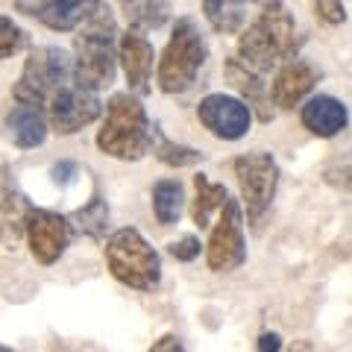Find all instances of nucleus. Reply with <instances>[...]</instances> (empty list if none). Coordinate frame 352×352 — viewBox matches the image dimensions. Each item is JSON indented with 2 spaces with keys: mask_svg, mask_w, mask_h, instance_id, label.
Returning <instances> with one entry per match:
<instances>
[{
  "mask_svg": "<svg viewBox=\"0 0 352 352\" xmlns=\"http://www.w3.org/2000/svg\"><path fill=\"white\" fill-rule=\"evenodd\" d=\"M12 94L18 103L38 109L47 126L62 135L80 132L103 112L100 94L82 85L74 56L62 47L32 50Z\"/></svg>",
  "mask_w": 352,
  "mask_h": 352,
  "instance_id": "1",
  "label": "nucleus"
},
{
  "mask_svg": "<svg viewBox=\"0 0 352 352\" xmlns=\"http://www.w3.org/2000/svg\"><path fill=\"white\" fill-rule=\"evenodd\" d=\"M294 50H296V24L282 3L256 12V18L250 21L238 38V62H244L250 71L261 76L270 68H279V65L294 59Z\"/></svg>",
  "mask_w": 352,
  "mask_h": 352,
  "instance_id": "2",
  "label": "nucleus"
},
{
  "mask_svg": "<svg viewBox=\"0 0 352 352\" xmlns=\"http://www.w3.org/2000/svg\"><path fill=\"white\" fill-rule=\"evenodd\" d=\"M153 138H156V129L147 118V109L132 94H115L106 106L103 129L97 132V147L106 156L135 162L150 153Z\"/></svg>",
  "mask_w": 352,
  "mask_h": 352,
  "instance_id": "3",
  "label": "nucleus"
},
{
  "mask_svg": "<svg viewBox=\"0 0 352 352\" xmlns=\"http://www.w3.org/2000/svg\"><path fill=\"white\" fill-rule=\"evenodd\" d=\"M115 18L112 9L106 3L80 27V36L74 41V68L80 74V80L85 88L100 91L115 82V68H118V56H115Z\"/></svg>",
  "mask_w": 352,
  "mask_h": 352,
  "instance_id": "4",
  "label": "nucleus"
},
{
  "mask_svg": "<svg viewBox=\"0 0 352 352\" xmlns=\"http://www.w3.org/2000/svg\"><path fill=\"white\" fill-rule=\"evenodd\" d=\"M106 264L112 276L135 291H153L162 282V258L147 244V238L132 226H124L106 241Z\"/></svg>",
  "mask_w": 352,
  "mask_h": 352,
  "instance_id": "5",
  "label": "nucleus"
},
{
  "mask_svg": "<svg viewBox=\"0 0 352 352\" xmlns=\"http://www.w3.org/2000/svg\"><path fill=\"white\" fill-rule=\"evenodd\" d=\"M206 38L194 18H179L173 27V36L168 41V47L162 50L159 59V88L164 94H182L197 82L200 68L206 62Z\"/></svg>",
  "mask_w": 352,
  "mask_h": 352,
  "instance_id": "6",
  "label": "nucleus"
},
{
  "mask_svg": "<svg viewBox=\"0 0 352 352\" xmlns=\"http://www.w3.org/2000/svg\"><path fill=\"white\" fill-rule=\"evenodd\" d=\"M235 179L241 185V200L247 208V220L252 226H261V217L276 197L279 188V168L270 153H247L235 159Z\"/></svg>",
  "mask_w": 352,
  "mask_h": 352,
  "instance_id": "7",
  "label": "nucleus"
},
{
  "mask_svg": "<svg viewBox=\"0 0 352 352\" xmlns=\"http://www.w3.org/2000/svg\"><path fill=\"white\" fill-rule=\"evenodd\" d=\"M206 261L208 270L214 273H232L247 261L244 212H241V203L232 200V197H226V203L217 212V223L206 244Z\"/></svg>",
  "mask_w": 352,
  "mask_h": 352,
  "instance_id": "8",
  "label": "nucleus"
},
{
  "mask_svg": "<svg viewBox=\"0 0 352 352\" xmlns=\"http://www.w3.org/2000/svg\"><path fill=\"white\" fill-rule=\"evenodd\" d=\"M24 235L32 258L38 264H56L71 244V220L47 208H30Z\"/></svg>",
  "mask_w": 352,
  "mask_h": 352,
  "instance_id": "9",
  "label": "nucleus"
},
{
  "mask_svg": "<svg viewBox=\"0 0 352 352\" xmlns=\"http://www.w3.org/2000/svg\"><path fill=\"white\" fill-rule=\"evenodd\" d=\"M197 115H200V124L212 132L214 138L223 141H238L250 132L252 124V112L244 100L229 94H208L197 106Z\"/></svg>",
  "mask_w": 352,
  "mask_h": 352,
  "instance_id": "10",
  "label": "nucleus"
},
{
  "mask_svg": "<svg viewBox=\"0 0 352 352\" xmlns=\"http://www.w3.org/2000/svg\"><path fill=\"white\" fill-rule=\"evenodd\" d=\"M18 12L32 15L50 30H80L97 9L103 6V0H15Z\"/></svg>",
  "mask_w": 352,
  "mask_h": 352,
  "instance_id": "11",
  "label": "nucleus"
},
{
  "mask_svg": "<svg viewBox=\"0 0 352 352\" xmlns=\"http://www.w3.org/2000/svg\"><path fill=\"white\" fill-rule=\"evenodd\" d=\"M317 85V68L305 59H288L285 65H279L276 76H273L270 85V97L279 109H294L300 106L311 88Z\"/></svg>",
  "mask_w": 352,
  "mask_h": 352,
  "instance_id": "12",
  "label": "nucleus"
},
{
  "mask_svg": "<svg viewBox=\"0 0 352 352\" xmlns=\"http://www.w3.org/2000/svg\"><path fill=\"white\" fill-rule=\"evenodd\" d=\"M118 59L124 65L129 91L135 94H147L150 91V80H153V62H156V50L153 44L141 36V32H124L118 44Z\"/></svg>",
  "mask_w": 352,
  "mask_h": 352,
  "instance_id": "13",
  "label": "nucleus"
},
{
  "mask_svg": "<svg viewBox=\"0 0 352 352\" xmlns=\"http://www.w3.org/2000/svg\"><path fill=\"white\" fill-rule=\"evenodd\" d=\"M302 124L308 132L320 138H332L338 132H344L349 124V112L346 106L338 100V97L329 94H317L302 106Z\"/></svg>",
  "mask_w": 352,
  "mask_h": 352,
  "instance_id": "14",
  "label": "nucleus"
},
{
  "mask_svg": "<svg viewBox=\"0 0 352 352\" xmlns=\"http://www.w3.org/2000/svg\"><path fill=\"white\" fill-rule=\"evenodd\" d=\"M282 0H203L206 18L217 32H238L244 27L250 9H267V6H279Z\"/></svg>",
  "mask_w": 352,
  "mask_h": 352,
  "instance_id": "15",
  "label": "nucleus"
},
{
  "mask_svg": "<svg viewBox=\"0 0 352 352\" xmlns=\"http://www.w3.org/2000/svg\"><path fill=\"white\" fill-rule=\"evenodd\" d=\"M226 76H229V82L244 94V100L252 109H258V118L267 124V120L273 118V109H270V91H267L264 76L256 74V71H250L244 62H238V56L226 62Z\"/></svg>",
  "mask_w": 352,
  "mask_h": 352,
  "instance_id": "16",
  "label": "nucleus"
},
{
  "mask_svg": "<svg viewBox=\"0 0 352 352\" xmlns=\"http://www.w3.org/2000/svg\"><path fill=\"white\" fill-rule=\"evenodd\" d=\"M6 129H9V138H12L15 147L30 150V147L44 144L50 126H47V120H44V115L38 112V109L18 103L12 112L6 115Z\"/></svg>",
  "mask_w": 352,
  "mask_h": 352,
  "instance_id": "17",
  "label": "nucleus"
},
{
  "mask_svg": "<svg viewBox=\"0 0 352 352\" xmlns=\"http://www.w3.org/2000/svg\"><path fill=\"white\" fill-rule=\"evenodd\" d=\"M30 203L18 191H0V247H15L24 238Z\"/></svg>",
  "mask_w": 352,
  "mask_h": 352,
  "instance_id": "18",
  "label": "nucleus"
},
{
  "mask_svg": "<svg viewBox=\"0 0 352 352\" xmlns=\"http://www.w3.org/2000/svg\"><path fill=\"white\" fill-rule=\"evenodd\" d=\"M194 188H197V197H194V206H191V217H194L197 226L206 229L208 220H212V214H217L220 206L226 203L229 191L220 182H212L206 173L194 176Z\"/></svg>",
  "mask_w": 352,
  "mask_h": 352,
  "instance_id": "19",
  "label": "nucleus"
},
{
  "mask_svg": "<svg viewBox=\"0 0 352 352\" xmlns=\"http://www.w3.org/2000/svg\"><path fill=\"white\" fill-rule=\"evenodd\" d=\"M124 15L132 32L159 30L170 18V3L168 0H124Z\"/></svg>",
  "mask_w": 352,
  "mask_h": 352,
  "instance_id": "20",
  "label": "nucleus"
},
{
  "mask_svg": "<svg viewBox=\"0 0 352 352\" xmlns=\"http://www.w3.org/2000/svg\"><path fill=\"white\" fill-rule=\"evenodd\" d=\"M182 185L176 179H159L153 185V212H156V220L162 226H173L182 214Z\"/></svg>",
  "mask_w": 352,
  "mask_h": 352,
  "instance_id": "21",
  "label": "nucleus"
},
{
  "mask_svg": "<svg viewBox=\"0 0 352 352\" xmlns=\"http://www.w3.org/2000/svg\"><path fill=\"white\" fill-rule=\"evenodd\" d=\"M71 220L76 223V229L85 232L88 238H103L106 226H109V206L103 203V197H94V200L88 206H82Z\"/></svg>",
  "mask_w": 352,
  "mask_h": 352,
  "instance_id": "22",
  "label": "nucleus"
},
{
  "mask_svg": "<svg viewBox=\"0 0 352 352\" xmlns=\"http://www.w3.org/2000/svg\"><path fill=\"white\" fill-rule=\"evenodd\" d=\"M27 47V32L21 30L12 18L0 15V62L12 59L15 53H21Z\"/></svg>",
  "mask_w": 352,
  "mask_h": 352,
  "instance_id": "23",
  "label": "nucleus"
},
{
  "mask_svg": "<svg viewBox=\"0 0 352 352\" xmlns=\"http://www.w3.org/2000/svg\"><path fill=\"white\" fill-rule=\"evenodd\" d=\"M156 156L164 164H170V168H188V164H197V162L203 159V153H197L194 147H182V144H173V141L159 138Z\"/></svg>",
  "mask_w": 352,
  "mask_h": 352,
  "instance_id": "24",
  "label": "nucleus"
},
{
  "mask_svg": "<svg viewBox=\"0 0 352 352\" xmlns=\"http://www.w3.org/2000/svg\"><path fill=\"white\" fill-rule=\"evenodd\" d=\"M314 6H317V15L332 27L344 24L349 15V0H314Z\"/></svg>",
  "mask_w": 352,
  "mask_h": 352,
  "instance_id": "25",
  "label": "nucleus"
},
{
  "mask_svg": "<svg viewBox=\"0 0 352 352\" xmlns=\"http://www.w3.org/2000/svg\"><path fill=\"white\" fill-rule=\"evenodd\" d=\"M200 252H203V244H200V238L197 235H182L179 241H173L170 244V256L176 261H194Z\"/></svg>",
  "mask_w": 352,
  "mask_h": 352,
  "instance_id": "26",
  "label": "nucleus"
},
{
  "mask_svg": "<svg viewBox=\"0 0 352 352\" xmlns=\"http://www.w3.org/2000/svg\"><path fill=\"white\" fill-rule=\"evenodd\" d=\"M147 352H188V349H185V344L176 335H162Z\"/></svg>",
  "mask_w": 352,
  "mask_h": 352,
  "instance_id": "27",
  "label": "nucleus"
},
{
  "mask_svg": "<svg viewBox=\"0 0 352 352\" xmlns=\"http://www.w3.org/2000/svg\"><path fill=\"white\" fill-rule=\"evenodd\" d=\"M258 352H279L282 349V335L279 332H264L256 344Z\"/></svg>",
  "mask_w": 352,
  "mask_h": 352,
  "instance_id": "28",
  "label": "nucleus"
},
{
  "mask_svg": "<svg viewBox=\"0 0 352 352\" xmlns=\"http://www.w3.org/2000/svg\"><path fill=\"white\" fill-rule=\"evenodd\" d=\"M291 352H314V349H311V344H300V346H294Z\"/></svg>",
  "mask_w": 352,
  "mask_h": 352,
  "instance_id": "29",
  "label": "nucleus"
},
{
  "mask_svg": "<svg viewBox=\"0 0 352 352\" xmlns=\"http://www.w3.org/2000/svg\"><path fill=\"white\" fill-rule=\"evenodd\" d=\"M0 352H12V349H6V346H0Z\"/></svg>",
  "mask_w": 352,
  "mask_h": 352,
  "instance_id": "30",
  "label": "nucleus"
}]
</instances>
